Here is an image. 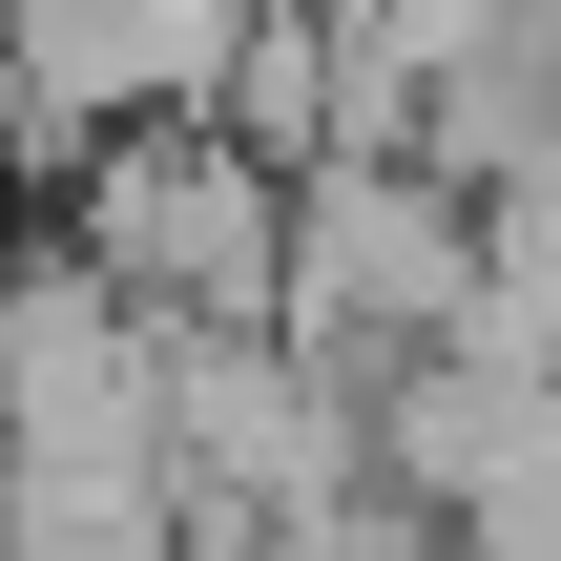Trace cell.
<instances>
[{"label": "cell", "instance_id": "obj_1", "mask_svg": "<svg viewBox=\"0 0 561 561\" xmlns=\"http://www.w3.org/2000/svg\"><path fill=\"white\" fill-rule=\"evenodd\" d=\"M291 167L229 125H125L62 167V250L146 312V333H291Z\"/></svg>", "mask_w": 561, "mask_h": 561}, {"label": "cell", "instance_id": "obj_2", "mask_svg": "<svg viewBox=\"0 0 561 561\" xmlns=\"http://www.w3.org/2000/svg\"><path fill=\"white\" fill-rule=\"evenodd\" d=\"M479 291H500V208L458 167H416V146L396 167H312V208H291V354L396 396L416 354L479 333Z\"/></svg>", "mask_w": 561, "mask_h": 561}, {"label": "cell", "instance_id": "obj_3", "mask_svg": "<svg viewBox=\"0 0 561 561\" xmlns=\"http://www.w3.org/2000/svg\"><path fill=\"white\" fill-rule=\"evenodd\" d=\"M250 21H271V0H21V42H0V125H21L42 167L125 146V125H208L229 62H250Z\"/></svg>", "mask_w": 561, "mask_h": 561}, {"label": "cell", "instance_id": "obj_4", "mask_svg": "<svg viewBox=\"0 0 561 561\" xmlns=\"http://www.w3.org/2000/svg\"><path fill=\"white\" fill-rule=\"evenodd\" d=\"M0 561H21V479H0Z\"/></svg>", "mask_w": 561, "mask_h": 561}]
</instances>
